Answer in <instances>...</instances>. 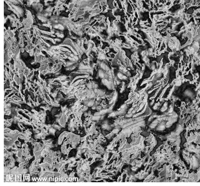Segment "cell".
I'll use <instances>...</instances> for the list:
<instances>
[{
    "mask_svg": "<svg viewBox=\"0 0 200 186\" xmlns=\"http://www.w3.org/2000/svg\"><path fill=\"white\" fill-rule=\"evenodd\" d=\"M188 142H193L194 141L195 143L197 144L200 143V136L199 134L197 133H195L194 134L192 135L190 137H188V140H187Z\"/></svg>",
    "mask_w": 200,
    "mask_h": 186,
    "instance_id": "obj_2",
    "label": "cell"
},
{
    "mask_svg": "<svg viewBox=\"0 0 200 186\" xmlns=\"http://www.w3.org/2000/svg\"><path fill=\"white\" fill-rule=\"evenodd\" d=\"M192 47L194 48V50H195V52H197L198 51L199 48V45L198 43L197 42H195L193 43L192 45Z\"/></svg>",
    "mask_w": 200,
    "mask_h": 186,
    "instance_id": "obj_4",
    "label": "cell"
},
{
    "mask_svg": "<svg viewBox=\"0 0 200 186\" xmlns=\"http://www.w3.org/2000/svg\"><path fill=\"white\" fill-rule=\"evenodd\" d=\"M129 3H130L131 4H132V2L131 1V0H129Z\"/></svg>",
    "mask_w": 200,
    "mask_h": 186,
    "instance_id": "obj_5",
    "label": "cell"
},
{
    "mask_svg": "<svg viewBox=\"0 0 200 186\" xmlns=\"http://www.w3.org/2000/svg\"><path fill=\"white\" fill-rule=\"evenodd\" d=\"M171 40V41H170L169 43V46L170 49L172 50H179L180 47V43L179 41H178L175 37L172 38Z\"/></svg>",
    "mask_w": 200,
    "mask_h": 186,
    "instance_id": "obj_1",
    "label": "cell"
},
{
    "mask_svg": "<svg viewBox=\"0 0 200 186\" xmlns=\"http://www.w3.org/2000/svg\"><path fill=\"white\" fill-rule=\"evenodd\" d=\"M184 52H185L186 55L187 56H189L190 55H191L192 54L194 53L195 52V50L193 47H188L187 49H185Z\"/></svg>",
    "mask_w": 200,
    "mask_h": 186,
    "instance_id": "obj_3",
    "label": "cell"
}]
</instances>
